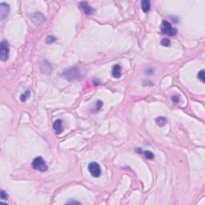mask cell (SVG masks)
<instances>
[{
  "mask_svg": "<svg viewBox=\"0 0 205 205\" xmlns=\"http://www.w3.org/2000/svg\"><path fill=\"white\" fill-rule=\"evenodd\" d=\"M161 45L164 47H169L171 45V41L169 40V39H163L161 40Z\"/></svg>",
  "mask_w": 205,
  "mask_h": 205,
  "instance_id": "cell-17",
  "label": "cell"
},
{
  "mask_svg": "<svg viewBox=\"0 0 205 205\" xmlns=\"http://www.w3.org/2000/svg\"><path fill=\"white\" fill-rule=\"evenodd\" d=\"M144 155L145 158L148 159V160H153L155 158V156L151 151H145L144 152Z\"/></svg>",
  "mask_w": 205,
  "mask_h": 205,
  "instance_id": "cell-15",
  "label": "cell"
},
{
  "mask_svg": "<svg viewBox=\"0 0 205 205\" xmlns=\"http://www.w3.org/2000/svg\"><path fill=\"white\" fill-rule=\"evenodd\" d=\"M88 171L93 177H99L101 176V168L96 162H91L88 165Z\"/></svg>",
  "mask_w": 205,
  "mask_h": 205,
  "instance_id": "cell-5",
  "label": "cell"
},
{
  "mask_svg": "<svg viewBox=\"0 0 205 205\" xmlns=\"http://www.w3.org/2000/svg\"><path fill=\"white\" fill-rule=\"evenodd\" d=\"M31 165H32L33 168L35 169L37 171H39V172H46V171H47V168H48L43 158L41 156L35 158L34 160L32 161Z\"/></svg>",
  "mask_w": 205,
  "mask_h": 205,
  "instance_id": "cell-2",
  "label": "cell"
},
{
  "mask_svg": "<svg viewBox=\"0 0 205 205\" xmlns=\"http://www.w3.org/2000/svg\"><path fill=\"white\" fill-rule=\"evenodd\" d=\"M31 95V92H30V91L27 90V91H26L23 94H22L20 96V100L22 102H25V101H27V99H29V97Z\"/></svg>",
  "mask_w": 205,
  "mask_h": 205,
  "instance_id": "cell-14",
  "label": "cell"
},
{
  "mask_svg": "<svg viewBox=\"0 0 205 205\" xmlns=\"http://www.w3.org/2000/svg\"><path fill=\"white\" fill-rule=\"evenodd\" d=\"M141 8L144 13H148L151 9V3L148 0H143L141 2Z\"/></svg>",
  "mask_w": 205,
  "mask_h": 205,
  "instance_id": "cell-11",
  "label": "cell"
},
{
  "mask_svg": "<svg viewBox=\"0 0 205 205\" xmlns=\"http://www.w3.org/2000/svg\"><path fill=\"white\" fill-rule=\"evenodd\" d=\"M197 76H198V79H199L202 83H204V70H201L198 73Z\"/></svg>",
  "mask_w": 205,
  "mask_h": 205,
  "instance_id": "cell-16",
  "label": "cell"
},
{
  "mask_svg": "<svg viewBox=\"0 0 205 205\" xmlns=\"http://www.w3.org/2000/svg\"><path fill=\"white\" fill-rule=\"evenodd\" d=\"M10 13V6L6 3H0V19L4 20Z\"/></svg>",
  "mask_w": 205,
  "mask_h": 205,
  "instance_id": "cell-7",
  "label": "cell"
},
{
  "mask_svg": "<svg viewBox=\"0 0 205 205\" xmlns=\"http://www.w3.org/2000/svg\"><path fill=\"white\" fill-rule=\"evenodd\" d=\"M172 101L173 103H175V104L179 103V101H180V96H179V95H174V96L172 97Z\"/></svg>",
  "mask_w": 205,
  "mask_h": 205,
  "instance_id": "cell-20",
  "label": "cell"
},
{
  "mask_svg": "<svg viewBox=\"0 0 205 205\" xmlns=\"http://www.w3.org/2000/svg\"><path fill=\"white\" fill-rule=\"evenodd\" d=\"M53 128H54V130H55V132L57 135L61 134V133L63 132V131L62 120H56L55 121V123H54Z\"/></svg>",
  "mask_w": 205,
  "mask_h": 205,
  "instance_id": "cell-9",
  "label": "cell"
},
{
  "mask_svg": "<svg viewBox=\"0 0 205 205\" xmlns=\"http://www.w3.org/2000/svg\"><path fill=\"white\" fill-rule=\"evenodd\" d=\"M55 38L53 36H48L47 38V43H51L53 42H55Z\"/></svg>",
  "mask_w": 205,
  "mask_h": 205,
  "instance_id": "cell-21",
  "label": "cell"
},
{
  "mask_svg": "<svg viewBox=\"0 0 205 205\" xmlns=\"http://www.w3.org/2000/svg\"><path fill=\"white\" fill-rule=\"evenodd\" d=\"M31 21L34 23L35 25H39L43 23L46 19L45 16L40 12H35L32 13L31 15H29Z\"/></svg>",
  "mask_w": 205,
  "mask_h": 205,
  "instance_id": "cell-6",
  "label": "cell"
},
{
  "mask_svg": "<svg viewBox=\"0 0 205 205\" xmlns=\"http://www.w3.org/2000/svg\"><path fill=\"white\" fill-rule=\"evenodd\" d=\"M52 66L47 60H43L40 63L41 72L49 75L52 72Z\"/></svg>",
  "mask_w": 205,
  "mask_h": 205,
  "instance_id": "cell-8",
  "label": "cell"
},
{
  "mask_svg": "<svg viewBox=\"0 0 205 205\" xmlns=\"http://www.w3.org/2000/svg\"><path fill=\"white\" fill-rule=\"evenodd\" d=\"M80 7L82 10L84 11L85 14H87V15H91L94 11L93 8L88 4L87 2H81Z\"/></svg>",
  "mask_w": 205,
  "mask_h": 205,
  "instance_id": "cell-10",
  "label": "cell"
},
{
  "mask_svg": "<svg viewBox=\"0 0 205 205\" xmlns=\"http://www.w3.org/2000/svg\"><path fill=\"white\" fill-rule=\"evenodd\" d=\"M148 71H146V73H147V74H152L153 71H153V69H149Z\"/></svg>",
  "mask_w": 205,
  "mask_h": 205,
  "instance_id": "cell-23",
  "label": "cell"
},
{
  "mask_svg": "<svg viewBox=\"0 0 205 205\" xmlns=\"http://www.w3.org/2000/svg\"><path fill=\"white\" fill-rule=\"evenodd\" d=\"M67 204H80L79 202H78V201H74V200H71V201H69V202H67Z\"/></svg>",
  "mask_w": 205,
  "mask_h": 205,
  "instance_id": "cell-22",
  "label": "cell"
},
{
  "mask_svg": "<svg viewBox=\"0 0 205 205\" xmlns=\"http://www.w3.org/2000/svg\"><path fill=\"white\" fill-rule=\"evenodd\" d=\"M8 43L7 40H3L0 43V59L2 61H7L9 57Z\"/></svg>",
  "mask_w": 205,
  "mask_h": 205,
  "instance_id": "cell-4",
  "label": "cell"
},
{
  "mask_svg": "<svg viewBox=\"0 0 205 205\" xmlns=\"http://www.w3.org/2000/svg\"><path fill=\"white\" fill-rule=\"evenodd\" d=\"M160 29L162 33L167 34V35H168L170 36H174V35H176L177 34L176 29L173 28L172 27V24L167 20L163 21Z\"/></svg>",
  "mask_w": 205,
  "mask_h": 205,
  "instance_id": "cell-3",
  "label": "cell"
},
{
  "mask_svg": "<svg viewBox=\"0 0 205 205\" xmlns=\"http://www.w3.org/2000/svg\"><path fill=\"white\" fill-rule=\"evenodd\" d=\"M112 75L116 79L120 78L121 76V67L119 64L115 65L112 68Z\"/></svg>",
  "mask_w": 205,
  "mask_h": 205,
  "instance_id": "cell-12",
  "label": "cell"
},
{
  "mask_svg": "<svg viewBox=\"0 0 205 205\" xmlns=\"http://www.w3.org/2000/svg\"><path fill=\"white\" fill-rule=\"evenodd\" d=\"M63 76L65 79H67L69 81L77 80V79H80L81 75L80 71L77 67H72V68L67 69L63 72Z\"/></svg>",
  "mask_w": 205,
  "mask_h": 205,
  "instance_id": "cell-1",
  "label": "cell"
},
{
  "mask_svg": "<svg viewBox=\"0 0 205 205\" xmlns=\"http://www.w3.org/2000/svg\"><path fill=\"white\" fill-rule=\"evenodd\" d=\"M102 106H103V102L100 100L98 101L96 103V104H95V111H96V112L99 111L101 108H102Z\"/></svg>",
  "mask_w": 205,
  "mask_h": 205,
  "instance_id": "cell-19",
  "label": "cell"
},
{
  "mask_svg": "<svg viewBox=\"0 0 205 205\" xmlns=\"http://www.w3.org/2000/svg\"><path fill=\"white\" fill-rule=\"evenodd\" d=\"M0 196H1L2 200H7V198H8V196H7V192H4L3 190H2V191H1V193H0Z\"/></svg>",
  "mask_w": 205,
  "mask_h": 205,
  "instance_id": "cell-18",
  "label": "cell"
},
{
  "mask_svg": "<svg viewBox=\"0 0 205 205\" xmlns=\"http://www.w3.org/2000/svg\"><path fill=\"white\" fill-rule=\"evenodd\" d=\"M156 124L159 126V127H164V125H166V124L168 123V120L165 117L160 116L158 117L156 120Z\"/></svg>",
  "mask_w": 205,
  "mask_h": 205,
  "instance_id": "cell-13",
  "label": "cell"
}]
</instances>
